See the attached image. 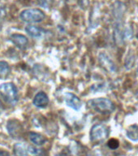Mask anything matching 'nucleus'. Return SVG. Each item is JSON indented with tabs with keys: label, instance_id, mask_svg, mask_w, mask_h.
<instances>
[{
	"label": "nucleus",
	"instance_id": "20",
	"mask_svg": "<svg viewBox=\"0 0 138 156\" xmlns=\"http://www.w3.org/2000/svg\"><path fill=\"white\" fill-rule=\"evenodd\" d=\"M1 113H2V106L0 104V115H1Z\"/></svg>",
	"mask_w": 138,
	"mask_h": 156
},
{
	"label": "nucleus",
	"instance_id": "2",
	"mask_svg": "<svg viewBox=\"0 0 138 156\" xmlns=\"http://www.w3.org/2000/svg\"><path fill=\"white\" fill-rule=\"evenodd\" d=\"M0 96L4 102L14 106L18 102V90L16 86L11 82L2 83L0 85Z\"/></svg>",
	"mask_w": 138,
	"mask_h": 156
},
{
	"label": "nucleus",
	"instance_id": "5",
	"mask_svg": "<svg viewBox=\"0 0 138 156\" xmlns=\"http://www.w3.org/2000/svg\"><path fill=\"white\" fill-rule=\"evenodd\" d=\"M64 102L66 105L75 111H79L81 108V101L79 98L73 93H65L64 94Z\"/></svg>",
	"mask_w": 138,
	"mask_h": 156
},
{
	"label": "nucleus",
	"instance_id": "4",
	"mask_svg": "<svg viewBox=\"0 0 138 156\" xmlns=\"http://www.w3.org/2000/svg\"><path fill=\"white\" fill-rule=\"evenodd\" d=\"M109 136V129L105 124H96L90 130V140L93 142L104 141Z\"/></svg>",
	"mask_w": 138,
	"mask_h": 156
},
{
	"label": "nucleus",
	"instance_id": "18",
	"mask_svg": "<svg viewBox=\"0 0 138 156\" xmlns=\"http://www.w3.org/2000/svg\"><path fill=\"white\" fill-rule=\"evenodd\" d=\"M28 152H29V154L37 155V154H41V150H39V149H37L35 146H28Z\"/></svg>",
	"mask_w": 138,
	"mask_h": 156
},
{
	"label": "nucleus",
	"instance_id": "8",
	"mask_svg": "<svg viewBox=\"0 0 138 156\" xmlns=\"http://www.w3.org/2000/svg\"><path fill=\"white\" fill-rule=\"evenodd\" d=\"M33 103L35 107H38V108H44L49 103L48 96L43 91H40L34 96Z\"/></svg>",
	"mask_w": 138,
	"mask_h": 156
},
{
	"label": "nucleus",
	"instance_id": "14",
	"mask_svg": "<svg viewBox=\"0 0 138 156\" xmlns=\"http://www.w3.org/2000/svg\"><path fill=\"white\" fill-rule=\"evenodd\" d=\"M126 136L133 141H138V126L133 124L129 127L126 131Z\"/></svg>",
	"mask_w": 138,
	"mask_h": 156
},
{
	"label": "nucleus",
	"instance_id": "3",
	"mask_svg": "<svg viewBox=\"0 0 138 156\" xmlns=\"http://www.w3.org/2000/svg\"><path fill=\"white\" fill-rule=\"evenodd\" d=\"M19 18L26 23H40L46 18L43 11L38 8H29L22 11Z\"/></svg>",
	"mask_w": 138,
	"mask_h": 156
},
{
	"label": "nucleus",
	"instance_id": "7",
	"mask_svg": "<svg viewBox=\"0 0 138 156\" xmlns=\"http://www.w3.org/2000/svg\"><path fill=\"white\" fill-rule=\"evenodd\" d=\"M10 40L15 46L18 47L20 50H24L27 47L29 44V40L23 34H13L10 37Z\"/></svg>",
	"mask_w": 138,
	"mask_h": 156
},
{
	"label": "nucleus",
	"instance_id": "12",
	"mask_svg": "<svg viewBox=\"0 0 138 156\" xmlns=\"http://www.w3.org/2000/svg\"><path fill=\"white\" fill-rule=\"evenodd\" d=\"M29 138L32 143L36 145L37 146H42L46 142V138L43 135H41L37 133H34V132H30L29 133Z\"/></svg>",
	"mask_w": 138,
	"mask_h": 156
},
{
	"label": "nucleus",
	"instance_id": "17",
	"mask_svg": "<svg viewBox=\"0 0 138 156\" xmlns=\"http://www.w3.org/2000/svg\"><path fill=\"white\" fill-rule=\"evenodd\" d=\"M36 1L38 5L44 8H50L53 2V0H36Z\"/></svg>",
	"mask_w": 138,
	"mask_h": 156
},
{
	"label": "nucleus",
	"instance_id": "11",
	"mask_svg": "<svg viewBox=\"0 0 138 156\" xmlns=\"http://www.w3.org/2000/svg\"><path fill=\"white\" fill-rule=\"evenodd\" d=\"M124 9H125V5L124 3H122L121 2L117 1L113 5L112 12H113V16L116 19L117 21L118 20H122L124 15Z\"/></svg>",
	"mask_w": 138,
	"mask_h": 156
},
{
	"label": "nucleus",
	"instance_id": "16",
	"mask_svg": "<svg viewBox=\"0 0 138 156\" xmlns=\"http://www.w3.org/2000/svg\"><path fill=\"white\" fill-rule=\"evenodd\" d=\"M107 146L109 147L110 149H111V150H116L119 146V142L118 140L115 138H111L110 139L108 142H107Z\"/></svg>",
	"mask_w": 138,
	"mask_h": 156
},
{
	"label": "nucleus",
	"instance_id": "9",
	"mask_svg": "<svg viewBox=\"0 0 138 156\" xmlns=\"http://www.w3.org/2000/svg\"><path fill=\"white\" fill-rule=\"evenodd\" d=\"M7 129L9 134L12 137H17L19 136V133L21 132V125L19 122L16 119H10L7 122Z\"/></svg>",
	"mask_w": 138,
	"mask_h": 156
},
{
	"label": "nucleus",
	"instance_id": "21",
	"mask_svg": "<svg viewBox=\"0 0 138 156\" xmlns=\"http://www.w3.org/2000/svg\"><path fill=\"white\" fill-rule=\"evenodd\" d=\"M136 74H137L138 76V65H137V68H136Z\"/></svg>",
	"mask_w": 138,
	"mask_h": 156
},
{
	"label": "nucleus",
	"instance_id": "15",
	"mask_svg": "<svg viewBox=\"0 0 138 156\" xmlns=\"http://www.w3.org/2000/svg\"><path fill=\"white\" fill-rule=\"evenodd\" d=\"M10 73V66L6 61H0V76H6Z\"/></svg>",
	"mask_w": 138,
	"mask_h": 156
},
{
	"label": "nucleus",
	"instance_id": "19",
	"mask_svg": "<svg viewBox=\"0 0 138 156\" xmlns=\"http://www.w3.org/2000/svg\"><path fill=\"white\" fill-rule=\"evenodd\" d=\"M9 152H7L6 151H2V150H0V155H9Z\"/></svg>",
	"mask_w": 138,
	"mask_h": 156
},
{
	"label": "nucleus",
	"instance_id": "10",
	"mask_svg": "<svg viewBox=\"0 0 138 156\" xmlns=\"http://www.w3.org/2000/svg\"><path fill=\"white\" fill-rule=\"evenodd\" d=\"M25 32L34 38H41L46 34V30L41 27L35 25H28L25 27Z\"/></svg>",
	"mask_w": 138,
	"mask_h": 156
},
{
	"label": "nucleus",
	"instance_id": "6",
	"mask_svg": "<svg viewBox=\"0 0 138 156\" xmlns=\"http://www.w3.org/2000/svg\"><path fill=\"white\" fill-rule=\"evenodd\" d=\"M98 60L101 65L107 70L109 73H115L116 71V66L114 62L111 60V58L107 55L106 53H101L98 56Z\"/></svg>",
	"mask_w": 138,
	"mask_h": 156
},
{
	"label": "nucleus",
	"instance_id": "13",
	"mask_svg": "<svg viewBox=\"0 0 138 156\" xmlns=\"http://www.w3.org/2000/svg\"><path fill=\"white\" fill-rule=\"evenodd\" d=\"M15 155H28V146L24 143H16L13 147Z\"/></svg>",
	"mask_w": 138,
	"mask_h": 156
},
{
	"label": "nucleus",
	"instance_id": "1",
	"mask_svg": "<svg viewBox=\"0 0 138 156\" xmlns=\"http://www.w3.org/2000/svg\"><path fill=\"white\" fill-rule=\"evenodd\" d=\"M87 107L89 109L98 112L100 114H110L115 109L113 102L107 98H97L89 100Z\"/></svg>",
	"mask_w": 138,
	"mask_h": 156
}]
</instances>
